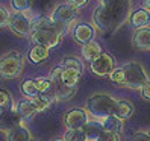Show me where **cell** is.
Masks as SVG:
<instances>
[{
	"mask_svg": "<svg viewBox=\"0 0 150 141\" xmlns=\"http://www.w3.org/2000/svg\"><path fill=\"white\" fill-rule=\"evenodd\" d=\"M115 105H117V100H114L111 96L96 94V96L88 99L86 109L90 112V115H93L94 118L103 120L106 117L114 115V112H115Z\"/></svg>",
	"mask_w": 150,
	"mask_h": 141,
	"instance_id": "6da1fadb",
	"label": "cell"
},
{
	"mask_svg": "<svg viewBox=\"0 0 150 141\" xmlns=\"http://www.w3.org/2000/svg\"><path fill=\"white\" fill-rule=\"evenodd\" d=\"M24 65L23 55L17 50L8 52L0 58V77L2 79H15L18 77Z\"/></svg>",
	"mask_w": 150,
	"mask_h": 141,
	"instance_id": "7a4b0ae2",
	"label": "cell"
},
{
	"mask_svg": "<svg viewBox=\"0 0 150 141\" xmlns=\"http://www.w3.org/2000/svg\"><path fill=\"white\" fill-rule=\"evenodd\" d=\"M52 21H53V24L56 26V29L64 33L70 26H71L76 18H77V8L73 6L71 3H62L56 6V9L52 12L50 15Z\"/></svg>",
	"mask_w": 150,
	"mask_h": 141,
	"instance_id": "3957f363",
	"label": "cell"
},
{
	"mask_svg": "<svg viewBox=\"0 0 150 141\" xmlns=\"http://www.w3.org/2000/svg\"><path fill=\"white\" fill-rule=\"evenodd\" d=\"M30 37H32V41L35 44L50 49V47H55V46H58V44H59L62 33L56 29L55 24H52V26H47V28L35 29L32 32Z\"/></svg>",
	"mask_w": 150,
	"mask_h": 141,
	"instance_id": "277c9868",
	"label": "cell"
},
{
	"mask_svg": "<svg viewBox=\"0 0 150 141\" xmlns=\"http://www.w3.org/2000/svg\"><path fill=\"white\" fill-rule=\"evenodd\" d=\"M123 70H125V74H126L125 85L129 86V88H135V90H138V88H143L149 82L147 74L144 72L143 65L135 62V61L127 62L125 67H123Z\"/></svg>",
	"mask_w": 150,
	"mask_h": 141,
	"instance_id": "5b68a950",
	"label": "cell"
},
{
	"mask_svg": "<svg viewBox=\"0 0 150 141\" xmlns=\"http://www.w3.org/2000/svg\"><path fill=\"white\" fill-rule=\"evenodd\" d=\"M11 30L20 37H28V35H32V18H29L26 14L23 12H14L11 14L9 18V24Z\"/></svg>",
	"mask_w": 150,
	"mask_h": 141,
	"instance_id": "8992f818",
	"label": "cell"
},
{
	"mask_svg": "<svg viewBox=\"0 0 150 141\" xmlns=\"http://www.w3.org/2000/svg\"><path fill=\"white\" fill-rule=\"evenodd\" d=\"M112 70H114V59L108 53H102L96 61L91 62V72L97 76L111 74Z\"/></svg>",
	"mask_w": 150,
	"mask_h": 141,
	"instance_id": "52a82bcc",
	"label": "cell"
},
{
	"mask_svg": "<svg viewBox=\"0 0 150 141\" xmlns=\"http://www.w3.org/2000/svg\"><path fill=\"white\" fill-rule=\"evenodd\" d=\"M64 121L68 129H82L88 123V115L83 109H73L64 117Z\"/></svg>",
	"mask_w": 150,
	"mask_h": 141,
	"instance_id": "ba28073f",
	"label": "cell"
},
{
	"mask_svg": "<svg viewBox=\"0 0 150 141\" xmlns=\"http://www.w3.org/2000/svg\"><path fill=\"white\" fill-rule=\"evenodd\" d=\"M114 21V17L111 14V11L108 9L105 5H100L97 9L94 11V23L99 29L102 30H106L111 28V24Z\"/></svg>",
	"mask_w": 150,
	"mask_h": 141,
	"instance_id": "9c48e42d",
	"label": "cell"
},
{
	"mask_svg": "<svg viewBox=\"0 0 150 141\" xmlns=\"http://www.w3.org/2000/svg\"><path fill=\"white\" fill-rule=\"evenodd\" d=\"M73 37L77 43L86 44V43L93 41V38H94V28L90 24H86V23L76 24L73 29Z\"/></svg>",
	"mask_w": 150,
	"mask_h": 141,
	"instance_id": "30bf717a",
	"label": "cell"
},
{
	"mask_svg": "<svg viewBox=\"0 0 150 141\" xmlns=\"http://www.w3.org/2000/svg\"><path fill=\"white\" fill-rule=\"evenodd\" d=\"M21 115L18 114V111H11L0 115V129L2 130H12L14 128H17L20 125Z\"/></svg>",
	"mask_w": 150,
	"mask_h": 141,
	"instance_id": "8fae6325",
	"label": "cell"
},
{
	"mask_svg": "<svg viewBox=\"0 0 150 141\" xmlns=\"http://www.w3.org/2000/svg\"><path fill=\"white\" fill-rule=\"evenodd\" d=\"M82 129H83V132H85L86 141H97V140H99V137L105 132L102 121H96V120L88 121Z\"/></svg>",
	"mask_w": 150,
	"mask_h": 141,
	"instance_id": "7c38bea8",
	"label": "cell"
},
{
	"mask_svg": "<svg viewBox=\"0 0 150 141\" xmlns=\"http://www.w3.org/2000/svg\"><path fill=\"white\" fill-rule=\"evenodd\" d=\"M102 53H103V52H102L100 44H99V43H96L94 40L82 46V55H83V58H85L86 61H90V62L96 61Z\"/></svg>",
	"mask_w": 150,
	"mask_h": 141,
	"instance_id": "4fadbf2b",
	"label": "cell"
},
{
	"mask_svg": "<svg viewBox=\"0 0 150 141\" xmlns=\"http://www.w3.org/2000/svg\"><path fill=\"white\" fill-rule=\"evenodd\" d=\"M134 44L138 49H150V28H141L134 35Z\"/></svg>",
	"mask_w": 150,
	"mask_h": 141,
	"instance_id": "5bb4252c",
	"label": "cell"
},
{
	"mask_svg": "<svg viewBox=\"0 0 150 141\" xmlns=\"http://www.w3.org/2000/svg\"><path fill=\"white\" fill-rule=\"evenodd\" d=\"M81 72L77 70H73V68H65L62 70V74H61V82H62L65 86H70V88H74L81 79Z\"/></svg>",
	"mask_w": 150,
	"mask_h": 141,
	"instance_id": "9a60e30c",
	"label": "cell"
},
{
	"mask_svg": "<svg viewBox=\"0 0 150 141\" xmlns=\"http://www.w3.org/2000/svg\"><path fill=\"white\" fill-rule=\"evenodd\" d=\"M130 23L134 28H147V24L150 23V12L146 9H138L130 15Z\"/></svg>",
	"mask_w": 150,
	"mask_h": 141,
	"instance_id": "2e32d148",
	"label": "cell"
},
{
	"mask_svg": "<svg viewBox=\"0 0 150 141\" xmlns=\"http://www.w3.org/2000/svg\"><path fill=\"white\" fill-rule=\"evenodd\" d=\"M132 114H134V105H132L129 100H117L114 115L118 117L120 120H126L132 115Z\"/></svg>",
	"mask_w": 150,
	"mask_h": 141,
	"instance_id": "e0dca14e",
	"label": "cell"
},
{
	"mask_svg": "<svg viewBox=\"0 0 150 141\" xmlns=\"http://www.w3.org/2000/svg\"><path fill=\"white\" fill-rule=\"evenodd\" d=\"M49 58V49L44 47V46H38V44H35V46L30 49L29 52V59L35 64H40V62H44Z\"/></svg>",
	"mask_w": 150,
	"mask_h": 141,
	"instance_id": "ac0fdd59",
	"label": "cell"
},
{
	"mask_svg": "<svg viewBox=\"0 0 150 141\" xmlns=\"http://www.w3.org/2000/svg\"><path fill=\"white\" fill-rule=\"evenodd\" d=\"M8 141H32V140H30L29 130L24 126L18 125L12 130H9V134H8Z\"/></svg>",
	"mask_w": 150,
	"mask_h": 141,
	"instance_id": "d6986e66",
	"label": "cell"
},
{
	"mask_svg": "<svg viewBox=\"0 0 150 141\" xmlns=\"http://www.w3.org/2000/svg\"><path fill=\"white\" fill-rule=\"evenodd\" d=\"M18 114L21 117H26V118H30V117H33L35 114L38 112V109H37V106H35V103H33V100L32 99H29V100H23L20 105H18Z\"/></svg>",
	"mask_w": 150,
	"mask_h": 141,
	"instance_id": "ffe728a7",
	"label": "cell"
},
{
	"mask_svg": "<svg viewBox=\"0 0 150 141\" xmlns=\"http://www.w3.org/2000/svg\"><path fill=\"white\" fill-rule=\"evenodd\" d=\"M102 125H103V129L106 132H115V134H118V130L121 129V120L115 115H111V117H106L100 120Z\"/></svg>",
	"mask_w": 150,
	"mask_h": 141,
	"instance_id": "44dd1931",
	"label": "cell"
},
{
	"mask_svg": "<svg viewBox=\"0 0 150 141\" xmlns=\"http://www.w3.org/2000/svg\"><path fill=\"white\" fill-rule=\"evenodd\" d=\"M21 90L30 99L40 97V90H38V85H37V82H35V81H26V82H23Z\"/></svg>",
	"mask_w": 150,
	"mask_h": 141,
	"instance_id": "7402d4cb",
	"label": "cell"
},
{
	"mask_svg": "<svg viewBox=\"0 0 150 141\" xmlns=\"http://www.w3.org/2000/svg\"><path fill=\"white\" fill-rule=\"evenodd\" d=\"M65 141H86L83 129H68L65 134Z\"/></svg>",
	"mask_w": 150,
	"mask_h": 141,
	"instance_id": "603a6c76",
	"label": "cell"
},
{
	"mask_svg": "<svg viewBox=\"0 0 150 141\" xmlns=\"http://www.w3.org/2000/svg\"><path fill=\"white\" fill-rule=\"evenodd\" d=\"M62 67L77 70V72H81V73L83 72V64H82V61H81V59H77V58H73V56L65 58V59L62 61Z\"/></svg>",
	"mask_w": 150,
	"mask_h": 141,
	"instance_id": "cb8c5ba5",
	"label": "cell"
},
{
	"mask_svg": "<svg viewBox=\"0 0 150 141\" xmlns=\"http://www.w3.org/2000/svg\"><path fill=\"white\" fill-rule=\"evenodd\" d=\"M12 8L15 12H26L32 6V0H11Z\"/></svg>",
	"mask_w": 150,
	"mask_h": 141,
	"instance_id": "d4e9b609",
	"label": "cell"
},
{
	"mask_svg": "<svg viewBox=\"0 0 150 141\" xmlns=\"http://www.w3.org/2000/svg\"><path fill=\"white\" fill-rule=\"evenodd\" d=\"M109 81L114 84H125L126 82V74L123 68H114L112 73L109 74Z\"/></svg>",
	"mask_w": 150,
	"mask_h": 141,
	"instance_id": "484cf974",
	"label": "cell"
},
{
	"mask_svg": "<svg viewBox=\"0 0 150 141\" xmlns=\"http://www.w3.org/2000/svg\"><path fill=\"white\" fill-rule=\"evenodd\" d=\"M97 141H120V137H118V134H115V132H106L105 130Z\"/></svg>",
	"mask_w": 150,
	"mask_h": 141,
	"instance_id": "4316f807",
	"label": "cell"
},
{
	"mask_svg": "<svg viewBox=\"0 0 150 141\" xmlns=\"http://www.w3.org/2000/svg\"><path fill=\"white\" fill-rule=\"evenodd\" d=\"M9 18H11V14L8 12V9H5V8L0 6V28L9 24Z\"/></svg>",
	"mask_w": 150,
	"mask_h": 141,
	"instance_id": "83f0119b",
	"label": "cell"
},
{
	"mask_svg": "<svg viewBox=\"0 0 150 141\" xmlns=\"http://www.w3.org/2000/svg\"><path fill=\"white\" fill-rule=\"evenodd\" d=\"M11 105V96L8 94V91L0 90V106L2 108H8Z\"/></svg>",
	"mask_w": 150,
	"mask_h": 141,
	"instance_id": "f1b7e54d",
	"label": "cell"
},
{
	"mask_svg": "<svg viewBox=\"0 0 150 141\" xmlns=\"http://www.w3.org/2000/svg\"><path fill=\"white\" fill-rule=\"evenodd\" d=\"M50 3H52V0H32V6L37 8L38 11L47 9V8L50 6Z\"/></svg>",
	"mask_w": 150,
	"mask_h": 141,
	"instance_id": "f546056e",
	"label": "cell"
},
{
	"mask_svg": "<svg viewBox=\"0 0 150 141\" xmlns=\"http://www.w3.org/2000/svg\"><path fill=\"white\" fill-rule=\"evenodd\" d=\"M130 141H150V137H149V134H144V132H138V134L132 137Z\"/></svg>",
	"mask_w": 150,
	"mask_h": 141,
	"instance_id": "4dcf8cb0",
	"label": "cell"
},
{
	"mask_svg": "<svg viewBox=\"0 0 150 141\" xmlns=\"http://www.w3.org/2000/svg\"><path fill=\"white\" fill-rule=\"evenodd\" d=\"M141 96H143L146 100H150V82H147L143 88H141Z\"/></svg>",
	"mask_w": 150,
	"mask_h": 141,
	"instance_id": "1f68e13d",
	"label": "cell"
},
{
	"mask_svg": "<svg viewBox=\"0 0 150 141\" xmlns=\"http://www.w3.org/2000/svg\"><path fill=\"white\" fill-rule=\"evenodd\" d=\"M86 2H88V0H70L68 3H71L73 6H76L77 9H79V8H82V6H85V5H86Z\"/></svg>",
	"mask_w": 150,
	"mask_h": 141,
	"instance_id": "d6a6232c",
	"label": "cell"
},
{
	"mask_svg": "<svg viewBox=\"0 0 150 141\" xmlns=\"http://www.w3.org/2000/svg\"><path fill=\"white\" fill-rule=\"evenodd\" d=\"M144 5H146L147 9H150V0H144Z\"/></svg>",
	"mask_w": 150,
	"mask_h": 141,
	"instance_id": "836d02e7",
	"label": "cell"
},
{
	"mask_svg": "<svg viewBox=\"0 0 150 141\" xmlns=\"http://www.w3.org/2000/svg\"><path fill=\"white\" fill-rule=\"evenodd\" d=\"M2 114H3V108H2V106H0V115H2Z\"/></svg>",
	"mask_w": 150,
	"mask_h": 141,
	"instance_id": "e575fe53",
	"label": "cell"
},
{
	"mask_svg": "<svg viewBox=\"0 0 150 141\" xmlns=\"http://www.w3.org/2000/svg\"><path fill=\"white\" fill-rule=\"evenodd\" d=\"M53 141H65V140H62V138H58V140H53Z\"/></svg>",
	"mask_w": 150,
	"mask_h": 141,
	"instance_id": "d590c367",
	"label": "cell"
},
{
	"mask_svg": "<svg viewBox=\"0 0 150 141\" xmlns=\"http://www.w3.org/2000/svg\"><path fill=\"white\" fill-rule=\"evenodd\" d=\"M149 137H150V132H149Z\"/></svg>",
	"mask_w": 150,
	"mask_h": 141,
	"instance_id": "8d00e7d4",
	"label": "cell"
},
{
	"mask_svg": "<svg viewBox=\"0 0 150 141\" xmlns=\"http://www.w3.org/2000/svg\"><path fill=\"white\" fill-rule=\"evenodd\" d=\"M32 141H35V140H32Z\"/></svg>",
	"mask_w": 150,
	"mask_h": 141,
	"instance_id": "74e56055",
	"label": "cell"
}]
</instances>
